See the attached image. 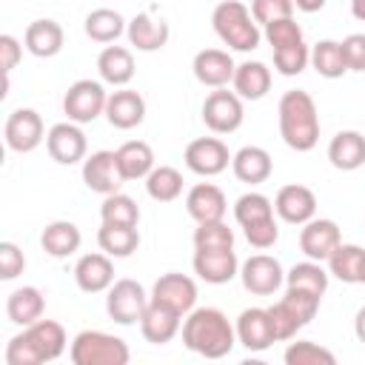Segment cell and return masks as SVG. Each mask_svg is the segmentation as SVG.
<instances>
[{"label":"cell","mask_w":365,"mask_h":365,"mask_svg":"<svg viewBox=\"0 0 365 365\" xmlns=\"http://www.w3.org/2000/svg\"><path fill=\"white\" fill-rule=\"evenodd\" d=\"M46 151L54 163L60 165H74V163H83L86 160V151H88V143H86V134L77 123L66 120V123H54L48 131H46Z\"/></svg>","instance_id":"obj_13"},{"label":"cell","mask_w":365,"mask_h":365,"mask_svg":"<svg viewBox=\"0 0 365 365\" xmlns=\"http://www.w3.org/2000/svg\"><path fill=\"white\" fill-rule=\"evenodd\" d=\"M274 217V202L259 194V191H248L242 197H237L234 202V220L240 225H251V222H259V220H268Z\"/></svg>","instance_id":"obj_43"},{"label":"cell","mask_w":365,"mask_h":365,"mask_svg":"<svg viewBox=\"0 0 365 365\" xmlns=\"http://www.w3.org/2000/svg\"><path fill=\"white\" fill-rule=\"evenodd\" d=\"M277 123H279V137L288 148L294 151H311L319 143V114L317 103L308 91L291 88L279 97L277 106Z\"/></svg>","instance_id":"obj_3"},{"label":"cell","mask_w":365,"mask_h":365,"mask_svg":"<svg viewBox=\"0 0 365 365\" xmlns=\"http://www.w3.org/2000/svg\"><path fill=\"white\" fill-rule=\"evenodd\" d=\"M26 268V257L14 242H0V279H17Z\"/></svg>","instance_id":"obj_48"},{"label":"cell","mask_w":365,"mask_h":365,"mask_svg":"<svg viewBox=\"0 0 365 365\" xmlns=\"http://www.w3.org/2000/svg\"><path fill=\"white\" fill-rule=\"evenodd\" d=\"M151 297L145 294V288L137 279H114V285L108 288L106 297V311L117 325H134L143 319L145 308H148Z\"/></svg>","instance_id":"obj_8"},{"label":"cell","mask_w":365,"mask_h":365,"mask_svg":"<svg viewBox=\"0 0 365 365\" xmlns=\"http://www.w3.org/2000/svg\"><path fill=\"white\" fill-rule=\"evenodd\" d=\"M311 63V48L302 43H294V46H285V48H274V68L282 74V77H297L305 71V66Z\"/></svg>","instance_id":"obj_44"},{"label":"cell","mask_w":365,"mask_h":365,"mask_svg":"<svg viewBox=\"0 0 365 365\" xmlns=\"http://www.w3.org/2000/svg\"><path fill=\"white\" fill-rule=\"evenodd\" d=\"M242 231H245L248 245H254V248H259V251L271 248V245L279 240V225H277L274 217L259 220V222H251V225H242Z\"/></svg>","instance_id":"obj_47"},{"label":"cell","mask_w":365,"mask_h":365,"mask_svg":"<svg viewBox=\"0 0 365 365\" xmlns=\"http://www.w3.org/2000/svg\"><path fill=\"white\" fill-rule=\"evenodd\" d=\"M3 137H6V145H9L11 151L29 154V151H34V148L46 140L43 117H40L34 108H14V111L6 117Z\"/></svg>","instance_id":"obj_12"},{"label":"cell","mask_w":365,"mask_h":365,"mask_svg":"<svg viewBox=\"0 0 365 365\" xmlns=\"http://www.w3.org/2000/svg\"><path fill=\"white\" fill-rule=\"evenodd\" d=\"M117 165H120V174L123 180H145L154 168V151L145 140H125L117 151Z\"/></svg>","instance_id":"obj_31"},{"label":"cell","mask_w":365,"mask_h":365,"mask_svg":"<svg viewBox=\"0 0 365 365\" xmlns=\"http://www.w3.org/2000/svg\"><path fill=\"white\" fill-rule=\"evenodd\" d=\"M20 57H23L20 40L11 37V34H0V66H3V74H6V77H9L11 68L20 63Z\"/></svg>","instance_id":"obj_50"},{"label":"cell","mask_w":365,"mask_h":365,"mask_svg":"<svg viewBox=\"0 0 365 365\" xmlns=\"http://www.w3.org/2000/svg\"><path fill=\"white\" fill-rule=\"evenodd\" d=\"M351 14L365 23V0H351Z\"/></svg>","instance_id":"obj_53"},{"label":"cell","mask_w":365,"mask_h":365,"mask_svg":"<svg viewBox=\"0 0 365 365\" xmlns=\"http://www.w3.org/2000/svg\"><path fill=\"white\" fill-rule=\"evenodd\" d=\"M80 242H83V234H80V228L71 220H54L40 234L43 251L48 257H54V259H66V257L77 254L80 251Z\"/></svg>","instance_id":"obj_28"},{"label":"cell","mask_w":365,"mask_h":365,"mask_svg":"<svg viewBox=\"0 0 365 365\" xmlns=\"http://www.w3.org/2000/svg\"><path fill=\"white\" fill-rule=\"evenodd\" d=\"M342 54L348 71H365V34H348L342 40Z\"/></svg>","instance_id":"obj_49"},{"label":"cell","mask_w":365,"mask_h":365,"mask_svg":"<svg viewBox=\"0 0 365 365\" xmlns=\"http://www.w3.org/2000/svg\"><path fill=\"white\" fill-rule=\"evenodd\" d=\"M100 220L103 222H111V225H137L140 222V208H137V202L128 194L114 191V194H108L103 200Z\"/></svg>","instance_id":"obj_40"},{"label":"cell","mask_w":365,"mask_h":365,"mask_svg":"<svg viewBox=\"0 0 365 365\" xmlns=\"http://www.w3.org/2000/svg\"><path fill=\"white\" fill-rule=\"evenodd\" d=\"M362 259H365V248H359L354 242H339L325 262H328V274L331 277H336L339 282L354 285V282H359Z\"/></svg>","instance_id":"obj_35"},{"label":"cell","mask_w":365,"mask_h":365,"mask_svg":"<svg viewBox=\"0 0 365 365\" xmlns=\"http://www.w3.org/2000/svg\"><path fill=\"white\" fill-rule=\"evenodd\" d=\"M245 120L242 97L228 88H214L202 103V123L214 134H234Z\"/></svg>","instance_id":"obj_9"},{"label":"cell","mask_w":365,"mask_h":365,"mask_svg":"<svg viewBox=\"0 0 365 365\" xmlns=\"http://www.w3.org/2000/svg\"><path fill=\"white\" fill-rule=\"evenodd\" d=\"M328 271L322 268V262L317 259H305V262H297L288 274H285V288H297V291H308L314 297L322 299V294L328 291Z\"/></svg>","instance_id":"obj_37"},{"label":"cell","mask_w":365,"mask_h":365,"mask_svg":"<svg viewBox=\"0 0 365 365\" xmlns=\"http://www.w3.org/2000/svg\"><path fill=\"white\" fill-rule=\"evenodd\" d=\"M359 282L365 285V259H362V271H359Z\"/></svg>","instance_id":"obj_54"},{"label":"cell","mask_w":365,"mask_h":365,"mask_svg":"<svg viewBox=\"0 0 365 365\" xmlns=\"http://www.w3.org/2000/svg\"><path fill=\"white\" fill-rule=\"evenodd\" d=\"M194 77L197 83L208 86V88H225L231 80H234V71H237V63L228 51L222 48H202L194 54Z\"/></svg>","instance_id":"obj_19"},{"label":"cell","mask_w":365,"mask_h":365,"mask_svg":"<svg viewBox=\"0 0 365 365\" xmlns=\"http://www.w3.org/2000/svg\"><path fill=\"white\" fill-rule=\"evenodd\" d=\"M231 86L242 100H262L271 88V68L259 60H245L237 66Z\"/></svg>","instance_id":"obj_33"},{"label":"cell","mask_w":365,"mask_h":365,"mask_svg":"<svg viewBox=\"0 0 365 365\" xmlns=\"http://www.w3.org/2000/svg\"><path fill=\"white\" fill-rule=\"evenodd\" d=\"M328 160L336 171H356L365 165V137L359 131H339L328 143Z\"/></svg>","instance_id":"obj_29"},{"label":"cell","mask_w":365,"mask_h":365,"mask_svg":"<svg viewBox=\"0 0 365 365\" xmlns=\"http://www.w3.org/2000/svg\"><path fill=\"white\" fill-rule=\"evenodd\" d=\"M342 242V234H339V225L334 220H308L302 228H299V248L308 259H317V262H325L331 257V251Z\"/></svg>","instance_id":"obj_18"},{"label":"cell","mask_w":365,"mask_h":365,"mask_svg":"<svg viewBox=\"0 0 365 365\" xmlns=\"http://www.w3.org/2000/svg\"><path fill=\"white\" fill-rule=\"evenodd\" d=\"M211 26H214L217 37L234 51H254L262 40L259 23L254 20L251 9L242 0L217 3V9L211 11Z\"/></svg>","instance_id":"obj_4"},{"label":"cell","mask_w":365,"mask_h":365,"mask_svg":"<svg viewBox=\"0 0 365 365\" xmlns=\"http://www.w3.org/2000/svg\"><path fill=\"white\" fill-rule=\"evenodd\" d=\"M83 182L86 188H91L94 194H114L120 191V185L125 182L117 165V154L114 151H94L83 160Z\"/></svg>","instance_id":"obj_16"},{"label":"cell","mask_w":365,"mask_h":365,"mask_svg":"<svg viewBox=\"0 0 365 365\" xmlns=\"http://www.w3.org/2000/svg\"><path fill=\"white\" fill-rule=\"evenodd\" d=\"M83 29H86L88 40L108 46V43H114L120 34H125L128 23H125L123 14L114 11V9H94V11L86 14V26H83Z\"/></svg>","instance_id":"obj_36"},{"label":"cell","mask_w":365,"mask_h":365,"mask_svg":"<svg viewBox=\"0 0 365 365\" xmlns=\"http://www.w3.org/2000/svg\"><path fill=\"white\" fill-rule=\"evenodd\" d=\"M325 6V0H294V9H299V11H305V14H314V11H319Z\"/></svg>","instance_id":"obj_51"},{"label":"cell","mask_w":365,"mask_h":365,"mask_svg":"<svg viewBox=\"0 0 365 365\" xmlns=\"http://www.w3.org/2000/svg\"><path fill=\"white\" fill-rule=\"evenodd\" d=\"M231 171L240 182H248V185H259L271 177L274 171V163H271V154L262 148V145H242L234 157H231Z\"/></svg>","instance_id":"obj_27"},{"label":"cell","mask_w":365,"mask_h":365,"mask_svg":"<svg viewBox=\"0 0 365 365\" xmlns=\"http://www.w3.org/2000/svg\"><path fill=\"white\" fill-rule=\"evenodd\" d=\"M274 214L282 220V222H291V225H305L308 220L317 217V197L308 185H299V182H291V185H282L274 197Z\"/></svg>","instance_id":"obj_15"},{"label":"cell","mask_w":365,"mask_h":365,"mask_svg":"<svg viewBox=\"0 0 365 365\" xmlns=\"http://www.w3.org/2000/svg\"><path fill=\"white\" fill-rule=\"evenodd\" d=\"M97 245L108 257L123 259V257H131L140 248V231H137V225H111V222H103L100 231H97Z\"/></svg>","instance_id":"obj_34"},{"label":"cell","mask_w":365,"mask_h":365,"mask_svg":"<svg viewBox=\"0 0 365 365\" xmlns=\"http://www.w3.org/2000/svg\"><path fill=\"white\" fill-rule=\"evenodd\" d=\"M68 356L74 365H125L131 351L125 339L106 334V331H80L71 339Z\"/></svg>","instance_id":"obj_6"},{"label":"cell","mask_w":365,"mask_h":365,"mask_svg":"<svg viewBox=\"0 0 365 365\" xmlns=\"http://www.w3.org/2000/svg\"><path fill=\"white\" fill-rule=\"evenodd\" d=\"M145 191L157 202H174L182 194V174L174 165H154L145 177Z\"/></svg>","instance_id":"obj_39"},{"label":"cell","mask_w":365,"mask_h":365,"mask_svg":"<svg viewBox=\"0 0 365 365\" xmlns=\"http://www.w3.org/2000/svg\"><path fill=\"white\" fill-rule=\"evenodd\" d=\"M137 325H140V334L145 336V342H151V345H165V342H171V339L180 334L182 317L174 314V311L165 308V305L148 302V308H145V314H143V319H140Z\"/></svg>","instance_id":"obj_26"},{"label":"cell","mask_w":365,"mask_h":365,"mask_svg":"<svg viewBox=\"0 0 365 365\" xmlns=\"http://www.w3.org/2000/svg\"><path fill=\"white\" fill-rule=\"evenodd\" d=\"M106 120L120 128V131H128V128H137L143 120H145V100L140 91L134 88H117L108 94V103H106Z\"/></svg>","instance_id":"obj_22"},{"label":"cell","mask_w":365,"mask_h":365,"mask_svg":"<svg viewBox=\"0 0 365 365\" xmlns=\"http://www.w3.org/2000/svg\"><path fill=\"white\" fill-rule=\"evenodd\" d=\"M74 282L86 294H100L114 285V262L106 251L83 254L74 265Z\"/></svg>","instance_id":"obj_21"},{"label":"cell","mask_w":365,"mask_h":365,"mask_svg":"<svg viewBox=\"0 0 365 365\" xmlns=\"http://www.w3.org/2000/svg\"><path fill=\"white\" fill-rule=\"evenodd\" d=\"M282 359L288 365H336L334 351H328L325 345H317L311 339H297L285 348Z\"/></svg>","instance_id":"obj_42"},{"label":"cell","mask_w":365,"mask_h":365,"mask_svg":"<svg viewBox=\"0 0 365 365\" xmlns=\"http://www.w3.org/2000/svg\"><path fill=\"white\" fill-rule=\"evenodd\" d=\"M317 311H319V297H314V294H308V291L285 288V297L268 308L277 342L294 339L297 331H302V328L317 317Z\"/></svg>","instance_id":"obj_5"},{"label":"cell","mask_w":365,"mask_h":365,"mask_svg":"<svg viewBox=\"0 0 365 365\" xmlns=\"http://www.w3.org/2000/svg\"><path fill=\"white\" fill-rule=\"evenodd\" d=\"M97 71H100L103 83L123 88L134 77V54L125 46H106L97 57Z\"/></svg>","instance_id":"obj_30"},{"label":"cell","mask_w":365,"mask_h":365,"mask_svg":"<svg viewBox=\"0 0 365 365\" xmlns=\"http://www.w3.org/2000/svg\"><path fill=\"white\" fill-rule=\"evenodd\" d=\"M191 265H194V274L208 285H225L240 274V259H237L234 248H225V251H200V248H194Z\"/></svg>","instance_id":"obj_20"},{"label":"cell","mask_w":365,"mask_h":365,"mask_svg":"<svg viewBox=\"0 0 365 365\" xmlns=\"http://www.w3.org/2000/svg\"><path fill=\"white\" fill-rule=\"evenodd\" d=\"M311 66L319 77L325 80H336L348 71L345 66V54H342V43L336 40H319L314 48H311Z\"/></svg>","instance_id":"obj_38"},{"label":"cell","mask_w":365,"mask_h":365,"mask_svg":"<svg viewBox=\"0 0 365 365\" xmlns=\"http://www.w3.org/2000/svg\"><path fill=\"white\" fill-rule=\"evenodd\" d=\"M185 211L191 214V220L197 222H211V220H222L228 211V200L222 194V188H217L214 182H197L188 188L185 194Z\"/></svg>","instance_id":"obj_24"},{"label":"cell","mask_w":365,"mask_h":365,"mask_svg":"<svg viewBox=\"0 0 365 365\" xmlns=\"http://www.w3.org/2000/svg\"><path fill=\"white\" fill-rule=\"evenodd\" d=\"M240 279H242V288L248 294L271 297L285 282V271H282V265H279L277 257H271V254H254V257H248L240 265Z\"/></svg>","instance_id":"obj_11"},{"label":"cell","mask_w":365,"mask_h":365,"mask_svg":"<svg viewBox=\"0 0 365 365\" xmlns=\"http://www.w3.org/2000/svg\"><path fill=\"white\" fill-rule=\"evenodd\" d=\"M234 328H237V342L251 354H259V351H265L277 342L268 308H245L237 317Z\"/></svg>","instance_id":"obj_17"},{"label":"cell","mask_w":365,"mask_h":365,"mask_svg":"<svg viewBox=\"0 0 365 365\" xmlns=\"http://www.w3.org/2000/svg\"><path fill=\"white\" fill-rule=\"evenodd\" d=\"M106 103H108V94L100 80H77L63 94V114L71 123L86 125V123H94L100 114H106Z\"/></svg>","instance_id":"obj_7"},{"label":"cell","mask_w":365,"mask_h":365,"mask_svg":"<svg viewBox=\"0 0 365 365\" xmlns=\"http://www.w3.org/2000/svg\"><path fill=\"white\" fill-rule=\"evenodd\" d=\"M125 37L128 43L137 48V51H160L168 37H171V29L163 17H154L148 11H140L128 20V29H125Z\"/></svg>","instance_id":"obj_23"},{"label":"cell","mask_w":365,"mask_h":365,"mask_svg":"<svg viewBox=\"0 0 365 365\" xmlns=\"http://www.w3.org/2000/svg\"><path fill=\"white\" fill-rule=\"evenodd\" d=\"M148 297H151V302L165 305V308H171L174 314L185 317V314L194 311V305H197V282H194L191 277H185V274L168 271V274H163V277L154 282V288H151Z\"/></svg>","instance_id":"obj_14"},{"label":"cell","mask_w":365,"mask_h":365,"mask_svg":"<svg viewBox=\"0 0 365 365\" xmlns=\"http://www.w3.org/2000/svg\"><path fill=\"white\" fill-rule=\"evenodd\" d=\"M63 43H66V31L57 20L51 17H43V20H31L26 26V34H23V46L29 54L34 57H54L63 51Z\"/></svg>","instance_id":"obj_25"},{"label":"cell","mask_w":365,"mask_h":365,"mask_svg":"<svg viewBox=\"0 0 365 365\" xmlns=\"http://www.w3.org/2000/svg\"><path fill=\"white\" fill-rule=\"evenodd\" d=\"M251 14L259 26H268L282 17H294V0H251Z\"/></svg>","instance_id":"obj_46"},{"label":"cell","mask_w":365,"mask_h":365,"mask_svg":"<svg viewBox=\"0 0 365 365\" xmlns=\"http://www.w3.org/2000/svg\"><path fill=\"white\" fill-rule=\"evenodd\" d=\"M182 345L205 359H222L237 345V328L220 308H194L182 319Z\"/></svg>","instance_id":"obj_1"},{"label":"cell","mask_w":365,"mask_h":365,"mask_svg":"<svg viewBox=\"0 0 365 365\" xmlns=\"http://www.w3.org/2000/svg\"><path fill=\"white\" fill-rule=\"evenodd\" d=\"M231 151L220 137H197L185 145V165L200 177H217L231 165Z\"/></svg>","instance_id":"obj_10"},{"label":"cell","mask_w":365,"mask_h":365,"mask_svg":"<svg viewBox=\"0 0 365 365\" xmlns=\"http://www.w3.org/2000/svg\"><path fill=\"white\" fill-rule=\"evenodd\" d=\"M265 40L274 48H285V46H294V43H302V29L294 17H282V20H274L265 26Z\"/></svg>","instance_id":"obj_45"},{"label":"cell","mask_w":365,"mask_h":365,"mask_svg":"<svg viewBox=\"0 0 365 365\" xmlns=\"http://www.w3.org/2000/svg\"><path fill=\"white\" fill-rule=\"evenodd\" d=\"M354 334H356V339L359 342H365V305L356 311V317H354Z\"/></svg>","instance_id":"obj_52"},{"label":"cell","mask_w":365,"mask_h":365,"mask_svg":"<svg viewBox=\"0 0 365 365\" xmlns=\"http://www.w3.org/2000/svg\"><path fill=\"white\" fill-rule=\"evenodd\" d=\"M43 311H46V299H43V291L34 288V285H23V288L11 291L9 299H6V317H9V322L23 325V328L31 325V322H37L43 317Z\"/></svg>","instance_id":"obj_32"},{"label":"cell","mask_w":365,"mask_h":365,"mask_svg":"<svg viewBox=\"0 0 365 365\" xmlns=\"http://www.w3.org/2000/svg\"><path fill=\"white\" fill-rule=\"evenodd\" d=\"M194 248H200V251H225V248H234V231L222 220L197 222V228H194Z\"/></svg>","instance_id":"obj_41"},{"label":"cell","mask_w":365,"mask_h":365,"mask_svg":"<svg viewBox=\"0 0 365 365\" xmlns=\"http://www.w3.org/2000/svg\"><path fill=\"white\" fill-rule=\"evenodd\" d=\"M68 339L57 319H37L6 345V365H43L63 356Z\"/></svg>","instance_id":"obj_2"}]
</instances>
